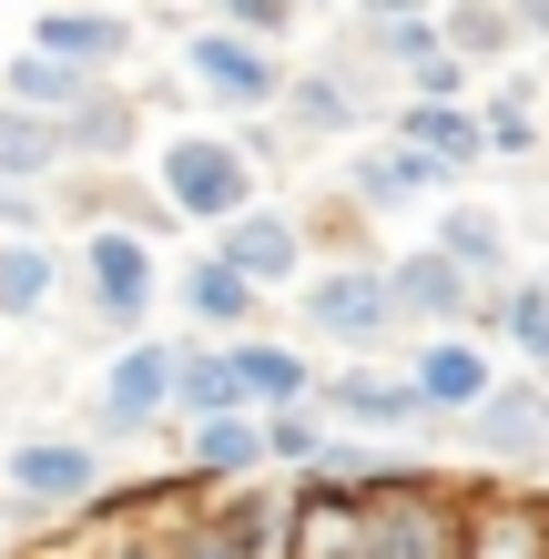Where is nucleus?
<instances>
[{
	"label": "nucleus",
	"instance_id": "1",
	"mask_svg": "<svg viewBox=\"0 0 549 559\" xmlns=\"http://www.w3.org/2000/svg\"><path fill=\"white\" fill-rule=\"evenodd\" d=\"M346 499L367 509L357 519V559H458L468 549V519L417 468H367V488H346Z\"/></svg>",
	"mask_w": 549,
	"mask_h": 559
},
{
	"label": "nucleus",
	"instance_id": "2",
	"mask_svg": "<svg viewBox=\"0 0 549 559\" xmlns=\"http://www.w3.org/2000/svg\"><path fill=\"white\" fill-rule=\"evenodd\" d=\"M244 193H254V174H244L235 143H214V133H174L164 143V204L183 224H244Z\"/></svg>",
	"mask_w": 549,
	"mask_h": 559
},
{
	"label": "nucleus",
	"instance_id": "3",
	"mask_svg": "<svg viewBox=\"0 0 549 559\" xmlns=\"http://www.w3.org/2000/svg\"><path fill=\"white\" fill-rule=\"evenodd\" d=\"M296 306H306L315 336H336V346H377V336H397V295H386V275H367V265L315 275Z\"/></svg>",
	"mask_w": 549,
	"mask_h": 559
},
{
	"label": "nucleus",
	"instance_id": "4",
	"mask_svg": "<svg viewBox=\"0 0 549 559\" xmlns=\"http://www.w3.org/2000/svg\"><path fill=\"white\" fill-rule=\"evenodd\" d=\"M468 448L499 457V468H539V457H549V386L539 377H509L499 397L468 417Z\"/></svg>",
	"mask_w": 549,
	"mask_h": 559
},
{
	"label": "nucleus",
	"instance_id": "5",
	"mask_svg": "<svg viewBox=\"0 0 549 559\" xmlns=\"http://www.w3.org/2000/svg\"><path fill=\"white\" fill-rule=\"evenodd\" d=\"M499 367H489V346H468V336H438L428 356H417V397H428V417H478L499 397Z\"/></svg>",
	"mask_w": 549,
	"mask_h": 559
},
{
	"label": "nucleus",
	"instance_id": "6",
	"mask_svg": "<svg viewBox=\"0 0 549 559\" xmlns=\"http://www.w3.org/2000/svg\"><path fill=\"white\" fill-rule=\"evenodd\" d=\"M193 82H204L214 103H235V112H254V103L285 92V72L244 41V31H204V41H193Z\"/></svg>",
	"mask_w": 549,
	"mask_h": 559
},
{
	"label": "nucleus",
	"instance_id": "7",
	"mask_svg": "<svg viewBox=\"0 0 549 559\" xmlns=\"http://www.w3.org/2000/svg\"><path fill=\"white\" fill-rule=\"evenodd\" d=\"M82 275H92V306H103L112 325H143V306H153V254H143V235H92V254H82Z\"/></svg>",
	"mask_w": 549,
	"mask_h": 559
},
{
	"label": "nucleus",
	"instance_id": "8",
	"mask_svg": "<svg viewBox=\"0 0 549 559\" xmlns=\"http://www.w3.org/2000/svg\"><path fill=\"white\" fill-rule=\"evenodd\" d=\"M174 397H183V356L143 336V346L112 367V386H103V417H112V427H153V417H164Z\"/></svg>",
	"mask_w": 549,
	"mask_h": 559
},
{
	"label": "nucleus",
	"instance_id": "9",
	"mask_svg": "<svg viewBox=\"0 0 549 559\" xmlns=\"http://www.w3.org/2000/svg\"><path fill=\"white\" fill-rule=\"evenodd\" d=\"M11 488H21V499H61V509H72V499H92V488H103V468H92V448L82 438H31V448H11Z\"/></svg>",
	"mask_w": 549,
	"mask_h": 559
},
{
	"label": "nucleus",
	"instance_id": "10",
	"mask_svg": "<svg viewBox=\"0 0 549 559\" xmlns=\"http://www.w3.org/2000/svg\"><path fill=\"white\" fill-rule=\"evenodd\" d=\"M397 143L428 153L438 174H468V163L489 153V122H478L468 103H407V112H397Z\"/></svg>",
	"mask_w": 549,
	"mask_h": 559
},
{
	"label": "nucleus",
	"instance_id": "11",
	"mask_svg": "<svg viewBox=\"0 0 549 559\" xmlns=\"http://www.w3.org/2000/svg\"><path fill=\"white\" fill-rule=\"evenodd\" d=\"M386 295H397V316H428V325H458L468 316V275L447 265L438 245L428 254H397V265H386Z\"/></svg>",
	"mask_w": 549,
	"mask_h": 559
},
{
	"label": "nucleus",
	"instance_id": "12",
	"mask_svg": "<svg viewBox=\"0 0 549 559\" xmlns=\"http://www.w3.org/2000/svg\"><path fill=\"white\" fill-rule=\"evenodd\" d=\"M458 559H549V509H529V499H489L468 519V549Z\"/></svg>",
	"mask_w": 549,
	"mask_h": 559
},
{
	"label": "nucleus",
	"instance_id": "13",
	"mask_svg": "<svg viewBox=\"0 0 549 559\" xmlns=\"http://www.w3.org/2000/svg\"><path fill=\"white\" fill-rule=\"evenodd\" d=\"M214 254H224L244 285H275V275H296V224H285V214H244V224H224Z\"/></svg>",
	"mask_w": 549,
	"mask_h": 559
},
{
	"label": "nucleus",
	"instance_id": "14",
	"mask_svg": "<svg viewBox=\"0 0 549 559\" xmlns=\"http://www.w3.org/2000/svg\"><path fill=\"white\" fill-rule=\"evenodd\" d=\"M326 407L357 417V427H417V417H428L417 377H326Z\"/></svg>",
	"mask_w": 549,
	"mask_h": 559
},
{
	"label": "nucleus",
	"instance_id": "15",
	"mask_svg": "<svg viewBox=\"0 0 549 559\" xmlns=\"http://www.w3.org/2000/svg\"><path fill=\"white\" fill-rule=\"evenodd\" d=\"M11 103L41 112V122H72L92 103V72H72V61H51V51H21L11 61Z\"/></svg>",
	"mask_w": 549,
	"mask_h": 559
},
{
	"label": "nucleus",
	"instance_id": "16",
	"mask_svg": "<svg viewBox=\"0 0 549 559\" xmlns=\"http://www.w3.org/2000/svg\"><path fill=\"white\" fill-rule=\"evenodd\" d=\"M224 367H235L244 386V407H306V356H285V346H224Z\"/></svg>",
	"mask_w": 549,
	"mask_h": 559
},
{
	"label": "nucleus",
	"instance_id": "17",
	"mask_svg": "<svg viewBox=\"0 0 549 559\" xmlns=\"http://www.w3.org/2000/svg\"><path fill=\"white\" fill-rule=\"evenodd\" d=\"M447 174L428 153H407V143H377L367 163H357V204H417V193H438Z\"/></svg>",
	"mask_w": 549,
	"mask_h": 559
},
{
	"label": "nucleus",
	"instance_id": "18",
	"mask_svg": "<svg viewBox=\"0 0 549 559\" xmlns=\"http://www.w3.org/2000/svg\"><path fill=\"white\" fill-rule=\"evenodd\" d=\"M41 51L72 61V72H92V61L122 51V21H112V11H41Z\"/></svg>",
	"mask_w": 549,
	"mask_h": 559
},
{
	"label": "nucleus",
	"instance_id": "19",
	"mask_svg": "<svg viewBox=\"0 0 549 559\" xmlns=\"http://www.w3.org/2000/svg\"><path fill=\"white\" fill-rule=\"evenodd\" d=\"M193 468H204V478H254V468H265V427H254V417H204V427H193Z\"/></svg>",
	"mask_w": 549,
	"mask_h": 559
},
{
	"label": "nucleus",
	"instance_id": "20",
	"mask_svg": "<svg viewBox=\"0 0 549 559\" xmlns=\"http://www.w3.org/2000/svg\"><path fill=\"white\" fill-rule=\"evenodd\" d=\"M367 41L386 61H407V72H428V61L447 51V21L438 11H367Z\"/></svg>",
	"mask_w": 549,
	"mask_h": 559
},
{
	"label": "nucleus",
	"instance_id": "21",
	"mask_svg": "<svg viewBox=\"0 0 549 559\" xmlns=\"http://www.w3.org/2000/svg\"><path fill=\"white\" fill-rule=\"evenodd\" d=\"M183 306L204 316V325H244V316H254V285H244L235 265H224V254H204V265L183 275Z\"/></svg>",
	"mask_w": 549,
	"mask_h": 559
},
{
	"label": "nucleus",
	"instance_id": "22",
	"mask_svg": "<svg viewBox=\"0 0 549 559\" xmlns=\"http://www.w3.org/2000/svg\"><path fill=\"white\" fill-rule=\"evenodd\" d=\"M438 254H447L458 275H499V265H509V235H499L489 214H438Z\"/></svg>",
	"mask_w": 549,
	"mask_h": 559
},
{
	"label": "nucleus",
	"instance_id": "23",
	"mask_svg": "<svg viewBox=\"0 0 549 559\" xmlns=\"http://www.w3.org/2000/svg\"><path fill=\"white\" fill-rule=\"evenodd\" d=\"M183 559H275V509H244V519H214V530H193Z\"/></svg>",
	"mask_w": 549,
	"mask_h": 559
},
{
	"label": "nucleus",
	"instance_id": "24",
	"mask_svg": "<svg viewBox=\"0 0 549 559\" xmlns=\"http://www.w3.org/2000/svg\"><path fill=\"white\" fill-rule=\"evenodd\" d=\"M61 163V122H41V112H0V174H51Z\"/></svg>",
	"mask_w": 549,
	"mask_h": 559
},
{
	"label": "nucleus",
	"instance_id": "25",
	"mask_svg": "<svg viewBox=\"0 0 549 559\" xmlns=\"http://www.w3.org/2000/svg\"><path fill=\"white\" fill-rule=\"evenodd\" d=\"M51 275L61 265H51L41 245H11V254H0V316H41L51 306Z\"/></svg>",
	"mask_w": 549,
	"mask_h": 559
},
{
	"label": "nucleus",
	"instance_id": "26",
	"mask_svg": "<svg viewBox=\"0 0 549 559\" xmlns=\"http://www.w3.org/2000/svg\"><path fill=\"white\" fill-rule=\"evenodd\" d=\"M183 407L193 417H244V386H235V367H224V346L214 356H183Z\"/></svg>",
	"mask_w": 549,
	"mask_h": 559
},
{
	"label": "nucleus",
	"instance_id": "27",
	"mask_svg": "<svg viewBox=\"0 0 549 559\" xmlns=\"http://www.w3.org/2000/svg\"><path fill=\"white\" fill-rule=\"evenodd\" d=\"M499 325L520 336L529 367H549V285H509V295H499Z\"/></svg>",
	"mask_w": 549,
	"mask_h": 559
},
{
	"label": "nucleus",
	"instance_id": "28",
	"mask_svg": "<svg viewBox=\"0 0 549 559\" xmlns=\"http://www.w3.org/2000/svg\"><path fill=\"white\" fill-rule=\"evenodd\" d=\"M265 457H275V468H326V438H315V417L306 407H285V417H265Z\"/></svg>",
	"mask_w": 549,
	"mask_h": 559
},
{
	"label": "nucleus",
	"instance_id": "29",
	"mask_svg": "<svg viewBox=\"0 0 549 559\" xmlns=\"http://www.w3.org/2000/svg\"><path fill=\"white\" fill-rule=\"evenodd\" d=\"M285 112H296V133H346V112H357V103H346V82H296V92H285Z\"/></svg>",
	"mask_w": 549,
	"mask_h": 559
},
{
	"label": "nucleus",
	"instance_id": "30",
	"mask_svg": "<svg viewBox=\"0 0 549 559\" xmlns=\"http://www.w3.org/2000/svg\"><path fill=\"white\" fill-rule=\"evenodd\" d=\"M478 122H489V153H529V143H539V122H529V92H520V82H509Z\"/></svg>",
	"mask_w": 549,
	"mask_h": 559
},
{
	"label": "nucleus",
	"instance_id": "31",
	"mask_svg": "<svg viewBox=\"0 0 549 559\" xmlns=\"http://www.w3.org/2000/svg\"><path fill=\"white\" fill-rule=\"evenodd\" d=\"M509 31H520V11H447V51H458V61L468 51H499Z\"/></svg>",
	"mask_w": 549,
	"mask_h": 559
}]
</instances>
